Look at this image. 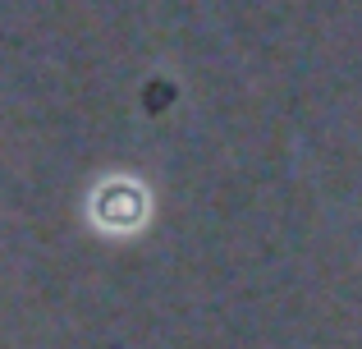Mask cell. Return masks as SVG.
Returning a JSON list of instances; mask_svg holds the SVG:
<instances>
[{"label":"cell","instance_id":"cell-1","mask_svg":"<svg viewBox=\"0 0 362 349\" xmlns=\"http://www.w3.org/2000/svg\"><path fill=\"white\" fill-rule=\"evenodd\" d=\"M97 216L106 225H138L142 216V193L133 184H106L97 198Z\"/></svg>","mask_w":362,"mask_h":349}]
</instances>
